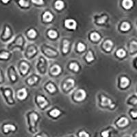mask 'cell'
I'll use <instances>...</instances> for the list:
<instances>
[{
  "mask_svg": "<svg viewBox=\"0 0 137 137\" xmlns=\"http://www.w3.org/2000/svg\"><path fill=\"white\" fill-rule=\"evenodd\" d=\"M55 8L58 10H62L64 8V3L62 0H57L54 4Z\"/></svg>",
  "mask_w": 137,
  "mask_h": 137,
  "instance_id": "f546056e",
  "label": "cell"
},
{
  "mask_svg": "<svg viewBox=\"0 0 137 137\" xmlns=\"http://www.w3.org/2000/svg\"><path fill=\"white\" fill-rule=\"evenodd\" d=\"M135 137H137V133H136V134L135 135Z\"/></svg>",
  "mask_w": 137,
  "mask_h": 137,
  "instance_id": "681fc988",
  "label": "cell"
},
{
  "mask_svg": "<svg viewBox=\"0 0 137 137\" xmlns=\"http://www.w3.org/2000/svg\"><path fill=\"white\" fill-rule=\"evenodd\" d=\"M0 92L2 93V96L4 97L5 101L8 105L12 106L15 104L13 93L11 88L9 87H0Z\"/></svg>",
  "mask_w": 137,
  "mask_h": 137,
  "instance_id": "7a4b0ae2",
  "label": "cell"
},
{
  "mask_svg": "<svg viewBox=\"0 0 137 137\" xmlns=\"http://www.w3.org/2000/svg\"><path fill=\"white\" fill-rule=\"evenodd\" d=\"M30 69V64L25 61H21L19 64V71L20 73V75L23 77L25 76L28 73Z\"/></svg>",
  "mask_w": 137,
  "mask_h": 137,
  "instance_id": "9c48e42d",
  "label": "cell"
},
{
  "mask_svg": "<svg viewBox=\"0 0 137 137\" xmlns=\"http://www.w3.org/2000/svg\"><path fill=\"white\" fill-rule=\"evenodd\" d=\"M113 45H114V44H113V41H112L111 40L108 39L103 42L102 47H103V49H104L106 51L110 52V51L112 50V49H113Z\"/></svg>",
  "mask_w": 137,
  "mask_h": 137,
  "instance_id": "ac0fdd59",
  "label": "cell"
},
{
  "mask_svg": "<svg viewBox=\"0 0 137 137\" xmlns=\"http://www.w3.org/2000/svg\"><path fill=\"white\" fill-rule=\"evenodd\" d=\"M129 123V120L128 119V118H126L125 116H122L116 121V125L119 127L123 128V127H126V126H128Z\"/></svg>",
  "mask_w": 137,
  "mask_h": 137,
  "instance_id": "44dd1931",
  "label": "cell"
},
{
  "mask_svg": "<svg viewBox=\"0 0 137 137\" xmlns=\"http://www.w3.org/2000/svg\"><path fill=\"white\" fill-rule=\"evenodd\" d=\"M42 18H43L44 22L49 23L51 21H52V20L54 19V15L51 13L50 12L46 11L43 13V16H42Z\"/></svg>",
  "mask_w": 137,
  "mask_h": 137,
  "instance_id": "ffe728a7",
  "label": "cell"
},
{
  "mask_svg": "<svg viewBox=\"0 0 137 137\" xmlns=\"http://www.w3.org/2000/svg\"><path fill=\"white\" fill-rule=\"evenodd\" d=\"M85 60H87V62H92L95 60V56H94L92 51L89 50L87 52V54L85 56Z\"/></svg>",
  "mask_w": 137,
  "mask_h": 137,
  "instance_id": "83f0119b",
  "label": "cell"
},
{
  "mask_svg": "<svg viewBox=\"0 0 137 137\" xmlns=\"http://www.w3.org/2000/svg\"><path fill=\"white\" fill-rule=\"evenodd\" d=\"M102 137H109V131L108 130H105V131L102 132L101 133Z\"/></svg>",
  "mask_w": 137,
  "mask_h": 137,
  "instance_id": "ee69618b",
  "label": "cell"
},
{
  "mask_svg": "<svg viewBox=\"0 0 137 137\" xmlns=\"http://www.w3.org/2000/svg\"><path fill=\"white\" fill-rule=\"evenodd\" d=\"M10 2V0H1V2L4 4H7Z\"/></svg>",
  "mask_w": 137,
  "mask_h": 137,
  "instance_id": "bcb514c9",
  "label": "cell"
},
{
  "mask_svg": "<svg viewBox=\"0 0 137 137\" xmlns=\"http://www.w3.org/2000/svg\"><path fill=\"white\" fill-rule=\"evenodd\" d=\"M3 130L5 133H8L10 132H14L16 130V126L12 124H5L3 126Z\"/></svg>",
  "mask_w": 137,
  "mask_h": 137,
  "instance_id": "cb8c5ba5",
  "label": "cell"
},
{
  "mask_svg": "<svg viewBox=\"0 0 137 137\" xmlns=\"http://www.w3.org/2000/svg\"><path fill=\"white\" fill-rule=\"evenodd\" d=\"M3 82H4V77H3V75H2V70L0 69V84Z\"/></svg>",
  "mask_w": 137,
  "mask_h": 137,
  "instance_id": "f6af8a7d",
  "label": "cell"
},
{
  "mask_svg": "<svg viewBox=\"0 0 137 137\" xmlns=\"http://www.w3.org/2000/svg\"><path fill=\"white\" fill-rule=\"evenodd\" d=\"M130 115L133 118H137V110H132L130 112Z\"/></svg>",
  "mask_w": 137,
  "mask_h": 137,
  "instance_id": "7bdbcfd3",
  "label": "cell"
},
{
  "mask_svg": "<svg viewBox=\"0 0 137 137\" xmlns=\"http://www.w3.org/2000/svg\"><path fill=\"white\" fill-rule=\"evenodd\" d=\"M129 49L131 54L137 51V41H132L130 42V46H129Z\"/></svg>",
  "mask_w": 137,
  "mask_h": 137,
  "instance_id": "d6a6232c",
  "label": "cell"
},
{
  "mask_svg": "<svg viewBox=\"0 0 137 137\" xmlns=\"http://www.w3.org/2000/svg\"><path fill=\"white\" fill-rule=\"evenodd\" d=\"M12 36V30L10 27L8 25H5L4 28L2 30V32L0 35V39L2 41H8L11 38Z\"/></svg>",
  "mask_w": 137,
  "mask_h": 137,
  "instance_id": "8992f818",
  "label": "cell"
},
{
  "mask_svg": "<svg viewBox=\"0 0 137 137\" xmlns=\"http://www.w3.org/2000/svg\"><path fill=\"white\" fill-rule=\"evenodd\" d=\"M128 103H130V104H132V105L136 106L137 105V97H135V96H133V97H132L130 98V100H128Z\"/></svg>",
  "mask_w": 137,
  "mask_h": 137,
  "instance_id": "ab89813d",
  "label": "cell"
},
{
  "mask_svg": "<svg viewBox=\"0 0 137 137\" xmlns=\"http://www.w3.org/2000/svg\"><path fill=\"white\" fill-rule=\"evenodd\" d=\"M130 84V80L127 77L123 76L119 80V87L121 88H126Z\"/></svg>",
  "mask_w": 137,
  "mask_h": 137,
  "instance_id": "d6986e66",
  "label": "cell"
},
{
  "mask_svg": "<svg viewBox=\"0 0 137 137\" xmlns=\"http://www.w3.org/2000/svg\"><path fill=\"white\" fill-rule=\"evenodd\" d=\"M36 69L37 71L41 74V75H45V73H47V61L46 60L43 56L39 57L38 60V62L36 64Z\"/></svg>",
  "mask_w": 137,
  "mask_h": 137,
  "instance_id": "3957f363",
  "label": "cell"
},
{
  "mask_svg": "<svg viewBox=\"0 0 137 137\" xmlns=\"http://www.w3.org/2000/svg\"><path fill=\"white\" fill-rule=\"evenodd\" d=\"M47 36L50 38L51 39H56L58 36V33L57 31L54 30H49L47 32Z\"/></svg>",
  "mask_w": 137,
  "mask_h": 137,
  "instance_id": "d590c367",
  "label": "cell"
},
{
  "mask_svg": "<svg viewBox=\"0 0 137 137\" xmlns=\"http://www.w3.org/2000/svg\"><path fill=\"white\" fill-rule=\"evenodd\" d=\"M38 53V48L36 45L34 44H30L28 45L25 52V56L28 59L34 58V56Z\"/></svg>",
  "mask_w": 137,
  "mask_h": 137,
  "instance_id": "52a82bcc",
  "label": "cell"
},
{
  "mask_svg": "<svg viewBox=\"0 0 137 137\" xmlns=\"http://www.w3.org/2000/svg\"><path fill=\"white\" fill-rule=\"evenodd\" d=\"M64 25L66 28L70 30H75L77 27V22L73 19H66L64 21Z\"/></svg>",
  "mask_w": 137,
  "mask_h": 137,
  "instance_id": "4fadbf2b",
  "label": "cell"
},
{
  "mask_svg": "<svg viewBox=\"0 0 137 137\" xmlns=\"http://www.w3.org/2000/svg\"><path fill=\"white\" fill-rule=\"evenodd\" d=\"M25 43V38L23 36V34H19L17 36L13 39V41L10 42V43L8 45L7 48L9 50H12L14 48H19L21 51L23 50L24 48V44Z\"/></svg>",
  "mask_w": 137,
  "mask_h": 137,
  "instance_id": "6da1fadb",
  "label": "cell"
},
{
  "mask_svg": "<svg viewBox=\"0 0 137 137\" xmlns=\"http://www.w3.org/2000/svg\"><path fill=\"white\" fill-rule=\"evenodd\" d=\"M8 77L12 83H15L17 81V73L14 66L11 65L7 70Z\"/></svg>",
  "mask_w": 137,
  "mask_h": 137,
  "instance_id": "8fae6325",
  "label": "cell"
},
{
  "mask_svg": "<svg viewBox=\"0 0 137 137\" xmlns=\"http://www.w3.org/2000/svg\"><path fill=\"white\" fill-rule=\"evenodd\" d=\"M61 72H62V68L60 65L55 64L51 66L50 69V73L52 75L56 76V75H60Z\"/></svg>",
  "mask_w": 137,
  "mask_h": 137,
  "instance_id": "2e32d148",
  "label": "cell"
},
{
  "mask_svg": "<svg viewBox=\"0 0 137 137\" xmlns=\"http://www.w3.org/2000/svg\"><path fill=\"white\" fill-rule=\"evenodd\" d=\"M36 137H43V136H40V135H38V136H36Z\"/></svg>",
  "mask_w": 137,
  "mask_h": 137,
  "instance_id": "7dc6e473",
  "label": "cell"
},
{
  "mask_svg": "<svg viewBox=\"0 0 137 137\" xmlns=\"http://www.w3.org/2000/svg\"><path fill=\"white\" fill-rule=\"evenodd\" d=\"M90 38L92 41L98 42L100 41V39H101V36L98 32H93L90 34Z\"/></svg>",
  "mask_w": 137,
  "mask_h": 137,
  "instance_id": "4316f807",
  "label": "cell"
},
{
  "mask_svg": "<svg viewBox=\"0 0 137 137\" xmlns=\"http://www.w3.org/2000/svg\"><path fill=\"white\" fill-rule=\"evenodd\" d=\"M107 20H108V16H106V15H103V16H101V17H97V19H96V23H97V24L98 25H103L106 22Z\"/></svg>",
  "mask_w": 137,
  "mask_h": 137,
  "instance_id": "e575fe53",
  "label": "cell"
},
{
  "mask_svg": "<svg viewBox=\"0 0 137 137\" xmlns=\"http://www.w3.org/2000/svg\"><path fill=\"white\" fill-rule=\"evenodd\" d=\"M45 87H46V90L51 94L54 93L56 91V87L53 83H47V84H46Z\"/></svg>",
  "mask_w": 137,
  "mask_h": 137,
  "instance_id": "f1b7e54d",
  "label": "cell"
},
{
  "mask_svg": "<svg viewBox=\"0 0 137 137\" xmlns=\"http://www.w3.org/2000/svg\"><path fill=\"white\" fill-rule=\"evenodd\" d=\"M38 80H39V77L38 75H33L28 78V80L26 81L27 84L30 85V86H32V85L35 84L36 83H37Z\"/></svg>",
  "mask_w": 137,
  "mask_h": 137,
  "instance_id": "603a6c76",
  "label": "cell"
},
{
  "mask_svg": "<svg viewBox=\"0 0 137 137\" xmlns=\"http://www.w3.org/2000/svg\"><path fill=\"white\" fill-rule=\"evenodd\" d=\"M12 56V54L9 51L6 50H0V60L2 61H6L9 60Z\"/></svg>",
  "mask_w": 137,
  "mask_h": 137,
  "instance_id": "e0dca14e",
  "label": "cell"
},
{
  "mask_svg": "<svg viewBox=\"0 0 137 137\" xmlns=\"http://www.w3.org/2000/svg\"><path fill=\"white\" fill-rule=\"evenodd\" d=\"M41 51L45 56L49 57V58H56L58 56V53L57 52V51L50 47L48 45H42Z\"/></svg>",
  "mask_w": 137,
  "mask_h": 137,
  "instance_id": "5b68a950",
  "label": "cell"
},
{
  "mask_svg": "<svg viewBox=\"0 0 137 137\" xmlns=\"http://www.w3.org/2000/svg\"><path fill=\"white\" fill-rule=\"evenodd\" d=\"M39 116L38 115L37 113H35L34 111L30 112L28 115V124L32 128H34L36 126V123L37 122V121L38 120Z\"/></svg>",
  "mask_w": 137,
  "mask_h": 137,
  "instance_id": "ba28073f",
  "label": "cell"
},
{
  "mask_svg": "<svg viewBox=\"0 0 137 137\" xmlns=\"http://www.w3.org/2000/svg\"><path fill=\"white\" fill-rule=\"evenodd\" d=\"M136 67H137V60H136Z\"/></svg>",
  "mask_w": 137,
  "mask_h": 137,
  "instance_id": "c3c4849f",
  "label": "cell"
},
{
  "mask_svg": "<svg viewBox=\"0 0 137 137\" xmlns=\"http://www.w3.org/2000/svg\"><path fill=\"white\" fill-rule=\"evenodd\" d=\"M18 4L22 8H28L30 6L29 2L27 0H19L18 1Z\"/></svg>",
  "mask_w": 137,
  "mask_h": 137,
  "instance_id": "74e56055",
  "label": "cell"
},
{
  "mask_svg": "<svg viewBox=\"0 0 137 137\" xmlns=\"http://www.w3.org/2000/svg\"><path fill=\"white\" fill-rule=\"evenodd\" d=\"M79 137H89V134L87 133V132L85 131H81L80 132H79Z\"/></svg>",
  "mask_w": 137,
  "mask_h": 137,
  "instance_id": "b9f144b4",
  "label": "cell"
},
{
  "mask_svg": "<svg viewBox=\"0 0 137 137\" xmlns=\"http://www.w3.org/2000/svg\"><path fill=\"white\" fill-rule=\"evenodd\" d=\"M134 2L132 0H123L122 6L126 10H130L133 7Z\"/></svg>",
  "mask_w": 137,
  "mask_h": 137,
  "instance_id": "484cf974",
  "label": "cell"
},
{
  "mask_svg": "<svg viewBox=\"0 0 137 137\" xmlns=\"http://www.w3.org/2000/svg\"><path fill=\"white\" fill-rule=\"evenodd\" d=\"M86 49V45L82 43V42H80L77 43V50L79 51V52H83Z\"/></svg>",
  "mask_w": 137,
  "mask_h": 137,
  "instance_id": "f35d334b",
  "label": "cell"
},
{
  "mask_svg": "<svg viewBox=\"0 0 137 137\" xmlns=\"http://www.w3.org/2000/svg\"><path fill=\"white\" fill-rule=\"evenodd\" d=\"M116 56L119 57V58H124V57H126V51H125V49H122V48H120V49H119L116 50Z\"/></svg>",
  "mask_w": 137,
  "mask_h": 137,
  "instance_id": "8d00e7d4",
  "label": "cell"
},
{
  "mask_svg": "<svg viewBox=\"0 0 137 137\" xmlns=\"http://www.w3.org/2000/svg\"><path fill=\"white\" fill-rule=\"evenodd\" d=\"M130 24L127 21H124L120 25V30L122 32H128V30H130Z\"/></svg>",
  "mask_w": 137,
  "mask_h": 137,
  "instance_id": "1f68e13d",
  "label": "cell"
},
{
  "mask_svg": "<svg viewBox=\"0 0 137 137\" xmlns=\"http://www.w3.org/2000/svg\"><path fill=\"white\" fill-rule=\"evenodd\" d=\"M28 95V92L25 88H20L19 90H17V93H16V96L17 98L19 100H25Z\"/></svg>",
  "mask_w": 137,
  "mask_h": 137,
  "instance_id": "9a60e30c",
  "label": "cell"
},
{
  "mask_svg": "<svg viewBox=\"0 0 137 137\" xmlns=\"http://www.w3.org/2000/svg\"><path fill=\"white\" fill-rule=\"evenodd\" d=\"M75 82L72 78H68L62 84V88L65 91H69L75 87Z\"/></svg>",
  "mask_w": 137,
  "mask_h": 137,
  "instance_id": "7c38bea8",
  "label": "cell"
},
{
  "mask_svg": "<svg viewBox=\"0 0 137 137\" xmlns=\"http://www.w3.org/2000/svg\"><path fill=\"white\" fill-rule=\"evenodd\" d=\"M33 4L36 5H43L44 4L43 0H31Z\"/></svg>",
  "mask_w": 137,
  "mask_h": 137,
  "instance_id": "60d3db41",
  "label": "cell"
},
{
  "mask_svg": "<svg viewBox=\"0 0 137 137\" xmlns=\"http://www.w3.org/2000/svg\"><path fill=\"white\" fill-rule=\"evenodd\" d=\"M69 67L70 69L72 70L73 71L76 72V73L79 71V70H80L79 64H77V62H71V63L69 64Z\"/></svg>",
  "mask_w": 137,
  "mask_h": 137,
  "instance_id": "836d02e7",
  "label": "cell"
},
{
  "mask_svg": "<svg viewBox=\"0 0 137 137\" xmlns=\"http://www.w3.org/2000/svg\"><path fill=\"white\" fill-rule=\"evenodd\" d=\"M62 114V112L58 108H53L49 112V116H51L53 118H57Z\"/></svg>",
  "mask_w": 137,
  "mask_h": 137,
  "instance_id": "d4e9b609",
  "label": "cell"
},
{
  "mask_svg": "<svg viewBox=\"0 0 137 137\" xmlns=\"http://www.w3.org/2000/svg\"><path fill=\"white\" fill-rule=\"evenodd\" d=\"M27 36L29 38H31V39H34L37 36V32L34 29H30V30L27 32L26 33Z\"/></svg>",
  "mask_w": 137,
  "mask_h": 137,
  "instance_id": "4dcf8cb0",
  "label": "cell"
},
{
  "mask_svg": "<svg viewBox=\"0 0 137 137\" xmlns=\"http://www.w3.org/2000/svg\"><path fill=\"white\" fill-rule=\"evenodd\" d=\"M87 97V92L84 89H78L73 94V100L76 101H82Z\"/></svg>",
  "mask_w": 137,
  "mask_h": 137,
  "instance_id": "30bf717a",
  "label": "cell"
},
{
  "mask_svg": "<svg viewBox=\"0 0 137 137\" xmlns=\"http://www.w3.org/2000/svg\"><path fill=\"white\" fill-rule=\"evenodd\" d=\"M100 105L103 108H108L110 109H113L115 107V104L113 103V100L108 97H106L104 95H100Z\"/></svg>",
  "mask_w": 137,
  "mask_h": 137,
  "instance_id": "277c9868",
  "label": "cell"
},
{
  "mask_svg": "<svg viewBox=\"0 0 137 137\" xmlns=\"http://www.w3.org/2000/svg\"><path fill=\"white\" fill-rule=\"evenodd\" d=\"M36 101L38 106L41 109H44L48 105V101L46 98L43 95H38L36 97Z\"/></svg>",
  "mask_w": 137,
  "mask_h": 137,
  "instance_id": "5bb4252c",
  "label": "cell"
},
{
  "mask_svg": "<svg viewBox=\"0 0 137 137\" xmlns=\"http://www.w3.org/2000/svg\"><path fill=\"white\" fill-rule=\"evenodd\" d=\"M70 47V42L67 39H64L62 41V52L63 54H67L69 52Z\"/></svg>",
  "mask_w": 137,
  "mask_h": 137,
  "instance_id": "7402d4cb",
  "label": "cell"
}]
</instances>
